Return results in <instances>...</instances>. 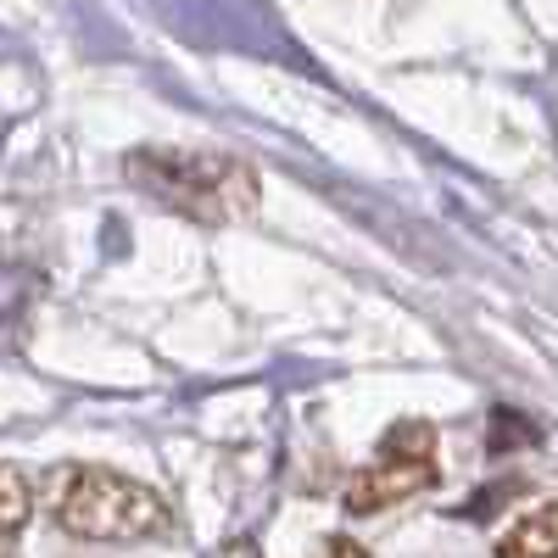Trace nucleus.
I'll list each match as a JSON object with an SVG mask.
<instances>
[{
  "label": "nucleus",
  "instance_id": "nucleus-1",
  "mask_svg": "<svg viewBox=\"0 0 558 558\" xmlns=\"http://www.w3.org/2000/svg\"><path fill=\"white\" fill-rule=\"evenodd\" d=\"M51 514L78 542H151L168 531V502L134 475L101 470V463H68L51 475Z\"/></svg>",
  "mask_w": 558,
  "mask_h": 558
},
{
  "label": "nucleus",
  "instance_id": "nucleus-2",
  "mask_svg": "<svg viewBox=\"0 0 558 558\" xmlns=\"http://www.w3.org/2000/svg\"><path fill=\"white\" fill-rule=\"evenodd\" d=\"M129 179L146 191L151 202L202 218V223H229L257 207V173L235 157H213V151H134Z\"/></svg>",
  "mask_w": 558,
  "mask_h": 558
},
{
  "label": "nucleus",
  "instance_id": "nucleus-3",
  "mask_svg": "<svg viewBox=\"0 0 558 558\" xmlns=\"http://www.w3.org/2000/svg\"><path fill=\"white\" fill-rule=\"evenodd\" d=\"M441 481L436 470V430L425 418H402L386 430L380 452L347 481V514H380L391 502H408Z\"/></svg>",
  "mask_w": 558,
  "mask_h": 558
},
{
  "label": "nucleus",
  "instance_id": "nucleus-4",
  "mask_svg": "<svg viewBox=\"0 0 558 558\" xmlns=\"http://www.w3.org/2000/svg\"><path fill=\"white\" fill-rule=\"evenodd\" d=\"M497 558H558V502H542L502 531Z\"/></svg>",
  "mask_w": 558,
  "mask_h": 558
},
{
  "label": "nucleus",
  "instance_id": "nucleus-5",
  "mask_svg": "<svg viewBox=\"0 0 558 558\" xmlns=\"http://www.w3.org/2000/svg\"><path fill=\"white\" fill-rule=\"evenodd\" d=\"M28 514H34V481L23 470H12V463H0V558L23 536Z\"/></svg>",
  "mask_w": 558,
  "mask_h": 558
},
{
  "label": "nucleus",
  "instance_id": "nucleus-6",
  "mask_svg": "<svg viewBox=\"0 0 558 558\" xmlns=\"http://www.w3.org/2000/svg\"><path fill=\"white\" fill-rule=\"evenodd\" d=\"M324 558H368L352 536H330V542H324Z\"/></svg>",
  "mask_w": 558,
  "mask_h": 558
}]
</instances>
